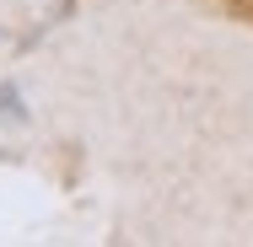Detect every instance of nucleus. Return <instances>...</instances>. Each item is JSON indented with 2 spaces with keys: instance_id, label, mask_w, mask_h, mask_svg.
I'll return each instance as SVG.
<instances>
[]
</instances>
